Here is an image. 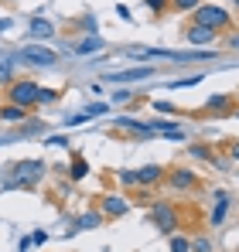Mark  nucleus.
<instances>
[{
    "label": "nucleus",
    "mask_w": 239,
    "mask_h": 252,
    "mask_svg": "<svg viewBox=\"0 0 239 252\" xmlns=\"http://www.w3.org/2000/svg\"><path fill=\"white\" fill-rule=\"evenodd\" d=\"M130 58H171V62H195V58H212L215 51H171V48H126Z\"/></svg>",
    "instance_id": "f257e3e1"
},
{
    "label": "nucleus",
    "mask_w": 239,
    "mask_h": 252,
    "mask_svg": "<svg viewBox=\"0 0 239 252\" xmlns=\"http://www.w3.org/2000/svg\"><path fill=\"white\" fill-rule=\"evenodd\" d=\"M10 170V188H28V184H38L41 181V174H44V164L41 160H21V164H14V167H7Z\"/></svg>",
    "instance_id": "f03ea898"
},
{
    "label": "nucleus",
    "mask_w": 239,
    "mask_h": 252,
    "mask_svg": "<svg viewBox=\"0 0 239 252\" xmlns=\"http://www.w3.org/2000/svg\"><path fill=\"white\" fill-rule=\"evenodd\" d=\"M38 82H28V79H21V82H10L7 89V95H10V102L14 106H21V109H28V106H35L38 102Z\"/></svg>",
    "instance_id": "7ed1b4c3"
},
{
    "label": "nucleus",
    "mask_w": 239,
    "mask_h": 252,
    "mask_svg": "<svg viewBox=\"0 0 239 252\" xmlns=\"http://www.w3.org/2000/svg\"><path fill=\"white\" fill-rule=\"evenodd\" d=\"M195 24L201 28H229V10L226 7H212V3H201L199 10H195Z\"/></svg>",
    "instance_id": "20e7f679"
},
{
    "label": "nucleus",
    "mask_w": 239,
    "mask_h": 252,
    "mask_svg": "<svg viewBox=\"0 0 239 252\" xmlns=\"http://www.w3.org/2000/svg\"><path fill=\"white\" fill-rule=\"evenodd\" d=\"M17 58H24L28 65H55V62H58V55H55L51 48H44V44H28V48H21Z\"/></svg>",
    "instance_id": "39448f33"
},
{
    "label": "nucleus",
    "mask_w": 239,
    "mask_h": 252,
    "mask_svg": "<svg viewBox=\"0 0 239 252\" xmlns=\"http://www.w3.org/2000/svg\"><path fill=\"white\" fill-rule=\"evenodd\" d=\"M151 221L158 225L160 232H174V225H178V215H174V208H171L167 201H158V205L151 208Z\"/></svg>",
    "instance_id": "423d86ee"
},
{
    "label": "nucleus",
    "mask_w": 239,
    "mask_h": 252,
    "mask_svg": "<svg viewBox=\"0 0 239 252\" xmlns=\"http://www.w3.org/2000/svg\"><path fill=\"white\" fill-rule=\"evenodd\" d=\"M233 106H236L233 95H212V99L205 102V116H229Z\"/></svg>",
    "instance_id": "0eeeda50"
},
{
    "label": "nucleus",
    "mask_w": 239,
    "mask_h": 252,
    "mask_svg": "<svg viewBox=\"0 0 239 252\" xmlns=\"http://www.w3.org/2000/svg\"><path fill=\"white\" fill-rule=\"evenodd\" d=\"M151 75H154V68H123V72H106L110 82H144V79H151Z\"/></svg>",
    "instance_id": "6e6552de"
},
{
    "label": "nucleus",
    "mask_w": 239,
    "mask_h": 252,
    "mask_svg": "<svg viewBox=\"0 0 239 252\" xmlns=\"http://www.w3.org/2000/svg\"><path fill=\"white\" fill-rule=\"evenodd\" d=\"M212 38H215V31H212V28H201V24H192V28H188V41L192 44H212Z\"/></svg>",
    "instance_id": "1a4fd4ad"
},
{
    "label": "nucleus",
    "mask_w": 239,
    "mask_h": 252,
    "mask_svg": "<svg viewBox=\"0 0 239 252\" xmlns=\"http://www.w3.org/2000/svg\"><path fill=\"white\" fill-rule=\"evenodd\" d=\"M117 126L133 129V133H140V136H154V126L151 123H137V120H130V116H117Z\"/></svg>",
    "instance_id": "9d476101"
},
{
    "label": "nucleus",
    "mask_w": 239,
    "mask_h": 252,
    "mask_svg": "<svg viewBox=\"0 0 239 252\" xmlns=\"http://www.w3.org/2000/svg\"><path fill=\"white\" fill-rule=\"evenodd\" d=\"M133 174H137V184H154V181H160V177H164V170H160L158 164H147V167L133 170Z\"/></svg>",
    "instance_id": "9b49d317"
},
{
    "label": "nucleus",
    "mask_w": 239,
    "mask_h": 252,
    "mask_svg": "<svg viewBox=\"0 0 239 252\" xmlns=\"http://www.w3.org/2000/svg\"><path fill=\"white\" fill-rule=\"evenodd\" d=\"M226 208H229V194H226V191H219V194H215V211H212V225H222Z\"/></svg>",
    "instance_id": "f8f14e48"
},
{
    "label": "nucleus",
    "mask_w": 239,
    "mask_h": 252,
    "mask_svg": "<svg viewBox=\"0 0 239 252\" xmlns=\"http://www.w3.org/2000/svg\"><path fill=\"white\" fill-rule=\"evenodd\" d=\"M126 208H130V205H126L123 198H103V211H106V215H113V218L126 215Z\"/></svg>",
    "instance_id": "ddd939ff"
},
{
    "label": "nucleus",
    "mask_w": 239,
    "mask_h": 252,
    "mask_svg": "<svg viewBox=\"0 0 239 252\" xmlns=\"http://www.w3.org/2000/svg\"><path fill=\"white\" fill-rule=\"evenodd\" d=\"M31 34H35L38 41H44V38H51V34H55V28H51L44 17H35V21H31Z\"/></svg>",
    "instance_id": "4468645a"
},
{
    "label": "nucleus",
    "mask_w": 239,
    "mask_h": 252,
    "mask_svg": "<svg viewBox=\"0 0 239 252\" xmlns=\"http://www.w3.org/2000/svg\"><path fill=\"white\" fill-rule=\"evenodd\" d=\"M85 174H89V164H85V157L76 154V157H72V167H69V177H72V181H82Z\"/></svg>",
    "instance_id": "2eb2a0df"
},
{
    "label": "nucleus",
    "mask_w": 239,
    "mask_h": 252,
    "mask_svg": "<svg viewBox=\"0 0 239 252\" xmlns=\"http://www.w3.org/2000/svg\"><path fill=\"white\" fill-rule=\"evenodd\" d=\"M195 184V174L192 170H174L171 174V188H192Z\"/></svg>",
    "instance_id": "dca6fc26"
},
{
    "label": "nucleus",
    "mask_w": 239,
    "mask_h": 252,
    "mask_svg": "<svg viewBox=\"0 0 239 252\" xmlns=\"http://www.w3.org/2000/svg\"><path fill=\"white\" fill-rule=\"evenodd\" d=\"M0 120H3V123H21V120H24V109L10 102V106H3V109H0Z\"/></svg>",
    "instance_id": "f3484780"
},
{
    "label": "nucleus",
    "mask_w": 239,
    "mask_h": 252,
    "mask_svg": "<svg viewBox=\"0 0 239 252\" xmlns=\"http://www.w3.org/2000/svg\"><path fill=\"white\" fill-rule=\"evenodd\" d=\"M154 133H164V136H171V140H185V133L174 123H154Z\"/></svg>",
    "instance_id": "a211bd4d"
},
{
    "label": "nucleus",
    "mask_w": 239,
    "mask_h": 252,
    "mask_svg": "<svg viewBox=\"0 0 239 252\" xmlns=\"http://www.w3.org/2000/svg\"><path fill=\"white\" fill-rule=\"evenodd\" d=\"M99 48H103V41H99V38H85L76 51H79V55H89V51H99Z\"/></svg>",
    "instance_id": "6ab92c4d"
},
{
    "label": "nucleus",
    "mask_w": 239,
    "mask_h": 252,
    "mask_svg": "<svg viewBox=\"0 0 239 252\" xmlns=\"http://www.w3.org/2000/svg\"><path fill=\"white\" fill-rule=\"evenodd\" d=\"M96 225H99V215H96V211H89V215L79 218V228H96Z\"/></svg>",
    "instance_id": "aec40b11"
},
{
    "label": "nucleus",
    "mask_w": 239,
    "mask_h": 252,
    "mask_svg": "<svg viewBox=\"0 0 239 252\" xmlns=\"http://www.w3.org/2000/svg\"><path fill=\"white\" fill-rule=\"evenodd\" d=\"M199 3L201 0H174L171 7H174V10H199Z\"/></svg>",
    "instance_id": "412c9836"
},
{
    "label": "nucleus",
    "mask_w": 239,
    "mask_h": 252,
    "mask_svg": "<svg viewBox=\"0 0 239 252\" xmlns=\"http://www.w3.org/2000/svg\"><path fill=\"white\" fill-rule=\"evenodd\" d=\"M201 75H188V79H178V82H171L167 89H185V85H199Z\"/></svg>",
    "instance_id": "4be33fe9"
},
{
    "label": "nucleus",
    "mask_w": 239,
    "mask_h": 252,
    "mask_svg": "<svg viewBox=\"0 0 239 252\" xmlns=\"http://www.w3.org/2000/svg\"><path fill=\"white\" fill-rule=\"evenodd\" d=\"M171 252H192V242H185V239H171Z\"/></svg>",
    "instance_id": "5701e85b"
},
{
    "label": "nucleus",
    "mask_w": 239,
    "mask_h": 252,
    "mask_svg": "<svg viewBox=\"0 0 239 252\" xmlns=\"http://www.w3.org/2000/svg\"><path fill=\"white\" fill-rule=\"evenodd\" d=\"M192 252H212V242L208 239H195L192 242Z\"/></svg>",
    "instance_id": "b1692460"
},
{
    "label": "nucleus",
    "mask_w": 239,
    "mask_h": 252,
    "mask_svg": "<svg viewBox=\"0 0 239 252\" xmlns=\"http://www.w3.org/2000/svg\"><path fill=\"white\" fill-rule=\"evenodd\" d=\"M130 99H133L130 89H117V92H113V102H130Z\"/></svg>",
    "instance_id": "393cba45"
},
{
    "label": "nucleus",
    "mask_w": 239,
    "mask_h": 252,
    "mask_svg": "<svg viewBox=\"0 0 239 252\" xmlns=\"http://www.w3.org/2000/svg\"><path fill=\"white\" fill-rule=\"evenodd\" d=\"M58 95L51 92V89H38V102H55Z\"/></svg>",
    "instance_id": "a878e982"
},
{
    "label": "nucleus",
    "mask_w": 239,
    "mask_h": 252,
    "mask_svg": "<svg viewBox=\"0 0 239 252\" xmlns=\"http://www.w3.org/2000/svg\"><path fill=\"white\" fill-rule=\"evenodd\" d=\"M85 120H89V113H76V116L65 120V126H79V123H85Z\"/></svg>",
    "instance_id": "bb28decb"
},
{
    "label": "nucleus",
    "mask_w": 239,
    "mask_h": 252,
    "mask_svg": "<svg viewBox=\"0 0 239 252\" xmlns=\"http://www.w3.org/2000/svg\"><path fill=\"white\" fill-rule=\"evenodd\" d=\"M120 181H123V184H137V174H133V170H120Z\"/></svg>",
    "instance_id": "cd10ccee"
},
{
    "label": "nucleus",
    "mask_w": 239,
    "mask_h": 252,
    "mask_svg": "<svg viewBox=\"0 0 239 252\" xmlns=\"http://www.w3.org/2000/svg\"><path fill=\"white\" fill-rule=\"evenodd\" d=\"M85 113H89V116H103V113H106V106H103V102H96V106H89Z\"/></svg>",
    "instance_id": "c85d7f7f"
},
{
    "label": "nucleus",
    "mask_w": 239,
    "mask_h": 252,
    "mask_svg": "<svg viewBox=\"0 0 239 252\" xmlns=\"http://www.w3.org/2000/svg\"><path fill=\"white\" fill-rule=\"evenodd\" d=\"M44 143H48V147H65V143H69V140H65V136H48V140H44Z\"/></svg>",
    "instance_id": "c756f323"
},
{
    "label": "nucleus",
    "mask_w": 239,
    "mask_h": 252,
    "mask_svg": "<svg viewBox=\"0 0 239 252\" xmlns=\"http://www.w3.org/2000/svg\"><path fill=\"white\" fill-rule=\"evenodd\" d=\"M44 239H48V235H44V232H35V235H31V246H41V242H44Z\"/></svg>",
    "instance_id": "7c9ffc66"
},
{
    "label": "nucleus",
    "mask_w": 239,
    "mask_h": 252,
    "mask_svg": "<svg viewBox=\"0 0 239 252\" xmlns=\"http://www.w3.org/2000/svg\"><path fill=\"white\" fill-rule=\"evenodd\" d=\"M147 7L151 10H164V0H147Z\"/></svg>",
    "instance_id": "2f4dec72"
},
{
    "label": "nucleus",
    "mask_w": 239,
    "mask_h": 252,
    "mask_svg": "<svg viewBox=\"0 0 239 252\" xmlns=\"http://www.w3.org/2000/svg\"><path fill=\"white\" fill-rule=\"evenodd\" d=\"M233 157H239V140H236V143H233Z\"/></svg>",
    "instance_id": "473e14b6"
},
{
    "label": "nucleus",
    "mask_w": 239,
    "mask_h": 252,
    "mask_svg": "<svg viewBox=\"0 0 239 252\" xmlns=\"http://www.w3.org/2000/svg\"><path fill=\"white\" fill-rule=\"evenodd\" d=\"M233 44H236V48H239V38H233Z\"/></svg>",
    "instance_id": "72a5a7b5"
},
{
    "label": "nucleus",
    "mask_w": 239,
    "mask_h": 252,
    "mask_svg": "<svg viewBox=\"0 0 239 252\" xmlns=\"http://www.w3.org/2000/svg\"><path fill=\"white\" fill-rule=\"evenodd\" d=\"M233 3H236V7H239V0H233Z\"/></svg>",
    "instance_id": "f704fd0d"
}]
</instances>
